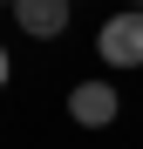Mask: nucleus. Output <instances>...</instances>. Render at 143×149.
I'll return each mask as SVG.
<instances>
[{"label":"nucleus","mask_w":143,"mask_h":149,"mask_svg":"<svg viewBox=\"0 0 143 149\" xmlns=\"http://www.w3.org/2000/svg\"><path fill=\"white\" fill-rule=\"evenodd\" d=\"M95 54L109 68H143V7H123L102 20V34H95Z\"/></svg>","instance_id":"nucleus-1"},{"label":"nucleus","mask_w":143,"mask_h":149,"mask_svg":"<svg viewBox=\"0 0 143 149\" xmlns=\"http://www.w3.org/2000/svg\"><path fill=\"white\" fill-rule=\"evenodd\" d=\"M68 115H75L82 129H109L116 122V88L109 81H75L68 88Z\"/></svg>","instance_id":"nucleus-2"},{"label":"nucleus","mask_w":143,"mask_h":149,"mask_svg":"<svg viewBox=\"0 0 143 149\" xmlns=\"http://www.w3.org/2000/svg\"><path fill=\"white\" fill-rule=\"evenodd\" d=\"M14 20H20V34L55 41V34L68 27V0H14Z\"/></svg>","instance_id":"nucleus-3"},{"label":"nucleus","mask_w":143,"mask_h":149,"mask_svg":"<svg viewBox=\"0 0 143 149\" xmlns=\"http://www.w3.org/2000/svg\"><path fill=\"white\" fill-rule=\"evenodd\" d=\"M0 88H7V47H0Z\"/></svg>","instance_id":"nucleus-4"},{"label":"nucleus","mask_w":143,"mask_h":149,"mask_svg":"<svg viewBox=\"0 0 143 149\" xmlns=\"http://www.w3.org/2000/svg\"><path fill=\"white\" fill-rule=\"evenodd\" d=\"M130 7H143V0H130Z\"/></svg>","instance_id":"nucleus-5"}]
</instances>
